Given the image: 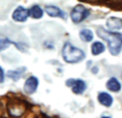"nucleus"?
<instances>
[{"instance_id": "1", "label": "nucleus", "mask_w": 122, "mask_h": 118, "mask_svg": "<svg viewBox=\"0 0 122 118\" xmlns=\"http://www.w3.org/2000/svg\"><path fill=\"white\" fill-rule=\"evenodd\" d=\"M97 36L101 39L107 41L108 48L112 55L116 56L121 52L122 48V34L119 32H112L105 30L104 28L97 29Z\"/></svg>"}, {"instance_id": "2", "label": "nucleus", "mask_w": 122, "mask_h": 118, "mask_svg": "<svg viewBox=\"0 0 122 118\" xmlns=\"http://www.w3.org/2000/svg\"><path fill=\"white\" fill-rule=\"evenodd\" d=\"M62 57L63 60L67 63H77L80 62L85 57L86 54L78 47H75L70 42L64 43L62 48Z\"/></svg>"}, {"instance_id": "3", "label": "nucleus", "mask_w": 122, "mask_h": 118, "mask_svg": "<svg viewBox=\"0 0 122 118\" xmlns=\"http://www.w3.org/2000/svg\"><path fill=\"white\" fill-rule=\"evenodd\" d=\"M89 14H90V11L88 9H86L81 4H78L71 11V19L74 24H79L84 21L89 16Z\"/></svg>"}, {"instance_id": "4", "label": "nucleus", "mask_w": 122, "mask_h": 118, "mask_svg": "<svg viewBox=\"0 0 122 118\" xmlns=\"http://www.w3.org/2000/svg\"><path fill=\"white\" fill-rule=\"evenodd\" d=\"M39 86V80L36 76H30L26 80L25 85H24V91L28 95H32L36 91Z\"/></svg>"}, {"instance_id": "5", "label": "nucleus", "mask_w": 122, "mask_h": 118, "mask_svg": "<svg viewBox=\"0 0 122 118\" xmlns=\"http://www.w3.org/2000/svg\"><path fill=\"white\" fill-rule=\"evenodd\" d=\"M30 16L29 14V10H27L24 6H18L17 9H15V11L13 12L12 18L14 19L15 21H18V23H23V21H26L27 18Z\"/></svg>"}, {"instance_id": "6", "label": "nucleus", "mask_w": 122, "mask_h": 118, "mask_svg": "<svg viewBox=\"0 0 122 118\" xmlns=\"http://www.w3.org/2000/svg\"><path fill=\"white\" fill-rule=\"evenodd\" d=\"M106 26L109 30H120L122 28V19L119 17H109Z\"/></svg>"}, {"instance_id": "7", "label": "nucleus", "mask_w": 122, "mask_h": 118, "mask_svg": "<svg viewBox=\"0 0 122 118\" xmlns=\"http://www.w3.org/2000/svg\"><path fill=\"white\" fill-rule=\"evenodd\" d=\"M97 100H99V102L102 104V105L106 106V107L112 106V101H114L112 97L107 92H100L99 96H97Z\"/></svg>"}, {"instance_id": "8", "label": "nucleus", "mask_w": 122, "mask_h": 118, "mask_svg": "<svg viewBox=\"0 0 122 118\" xmlns=\"http://www.w3.org/2000/svg\"><path fill=\"white\" fill-rule=\"evenodd\" d=\"M106 87H107L108 90L112 91V92H118L121 90V84L116 77L109 78L106 83Z\"/></svg>"}, {"instance_id": "9", "label": "nucleus", "mask_w": 122, "mask_h": 118, "mask_svg": "<svg viewBox=\"0 0 122 118\" xmlns=\"http://www.w3.org/2000/svg\"><path fill=\"white\" fill-rule=\"evenodd\" d=\"M86 88H87L86 83L81 80H76L75 82H74L73 86H72V90H73V92L75 93V95H81V93L86 90Z\"/></svg>"}, {"instance_id": "10", "label": "nucleus", "mask_w": 122, "mask_h": 118, "mask_svg": "<svg viewBox=\"0 0 122 118\" xmlns=\"http://www.w3.org/2000/svg\"><path fill=\"white\" fill-rule=\"evenodd\" d=\"M45 12L51 17H63V12L58 6H55V5L45 6Z\"/></svg>"}, {"instance_id": "11", "label": "nucleus", "mask_w": 122, "mask_h": 118, "mask_svg": "<svg viewBox=\"0 0 122 118\" xmlns=\"http://www.w3.org/2000/svg\"><path fill=\"white\" fill-rule=\"evenodd\" d=\"M26 71V68L25 67H21V68H18L16 70H11V71H8L6 72V76L14 80H18L19 78L21 77V75L24 74V72Z\"/></svg>"}, {"instance_id": "12", "label": "nucleus", "mask_w": 122, "mask_h": 118, "mask_svg": "<svg viewBox=\"0 0 122 118\" xmlns=\"http://www.w3.org/2000/svg\"><path fill=\"white\" fill-rule=\"evenodd\" d=\"M29 14L32 18H36V19H39V18H42L43 16V10L41 9V6L36 5H32L31 8L29 9Z\"/></svg>"}, {"instance_id": "13", "label": "nucleus", "mask_w": 122, "mask_h": 118, "mask_svg": "<svg viewBox=\"0 0 122 118\" xmlns=\"http://www.w3.org/2000/svg\"><path fill=\"white\" fill-rule=\"evenodd\" d=\"M104 51H105V46H104V44L102 42H94L92 44V46H91V53L94 56L100 55Z\"/></svg>"}, {"instance_id": "14", "label": "nucleus", "mask_w": 122, "mask_h": 118, "mask_svg": "<svg viewBox=\"0 0 122 118\" xmlns=\"http://www.w3.org/2000/svg\"><path fill=\"white\" fill-rule=\"evenodd\" d=\"M79 38L85 42H91L93 40V32L90 29H81L79 32Z\"/></svg>"}, {"instance_id": "15", "label": "nucleus", "mask_w": 122, "mask_h": 118, "mask_svg": "<svg viewBox=\"0 0 122 118\" xmlns=\"http://www.w3.org/2000/svg\"><path fill=\"white\" fill-rule=\"evenodd\" d=\"M11 44H12V41L9 39H0V52L6 49Z\"/></svg>"}, {"instance_id": "16", "label": "nucleus", "mask_w": 122, "mask_h": 118, "mask_svg": "<svg viewBox=\"0 0 122 118\" xmlns=\"http://www.w3.org/2000/svg\"><path fill=\"white\" fill-rule=\"evenodd\" d=\"M4 80V72L2 70V68L0 67V83H3Z\"/></svg>"}]
</instances>
